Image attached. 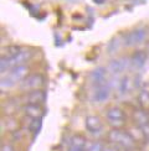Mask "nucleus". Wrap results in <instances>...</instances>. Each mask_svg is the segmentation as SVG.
Returning a JSON list of instances; mask_svg holds the SVG:
<instances>
[{"mask_svg":"<svg viewBox=\"0 0 149 151\" xmlns=\"http://www.w3.org/2000/svg\"><path fill=\"white\" fill-rule=\"evenodd\" d=\"M85 127L87 129V131H90L91 134L93 135H97L102 131L103 129V124L101 118L97 116V115H88L85 120Z\"/></svg>","mask_w":149,"mask_h":151,"instance_id":"6e6552de","label":"nucleus"},{"mask_svg":"<svg viewBox=\"0 0 149 151\" xmlns=\"http://www.w3.org/2000/svg\"><path fill=\"white\" fill-rule=\"evenodd\" d=\"M106 119L111 127L114 129H121L126 123V114L118 106H112L106 111Z\"/></svg>","mask_w":149,"mask_h":151,"instance_id":"20e7f679","label":"nucleus"},{"mask_svg":"<svg viewBox=\"0 0 149 151\" xmlns=\"http://www.w3.org/2000/svg\"><path fill=\"white\" fill-rule=\"evenodd\" d=\"M111 96V89H109V84H104V86H99L93 88V93H92V100L96 103H103L106 102Z\"/></svg>","mask_w":149,"mask_h":151,"instance_id":"9d476101","label":"nucleus"},{"mask_svg":"<svg viewBox=\"0 0 149 151\" xmlns=\"http://www.w3.org/2000/svg\"><path fill=\"white\" fill-rule=\"evenodd\" d=\"M147 31L144 29H135L133 31L128 32L126 36L123 37V45L127 47H133L137 46L139 43L144 42L147 40Z\"/></svg>","mask_w":149,"mask_h":151,"instance_id":"39448f33","label":"nucleus"},{"mask_svg":"<svg viewBox=\"0 0 149 151\" xmlns=\"http://www.w3.org/2000/svg\"><path fill=\"white\" fill-rule=\"evenodd\" d=\"M103 151H118V150H117L116 146H106L103 149Z\"/></svg>","mask_w":149,"mask_h":151,"instance_id":"412c9836","label":"nucleus"},{"mask_svg":"<svg viewBox=\"0 0 149 151\" xmlns=\"http://www.w3.org/2000/svg\"><path fill=\"white\" fill-rule=\"evenodd\" d=\"M138 100H139L140 105L143 106V109H148L149 108V92H147V91L140 92Z\"/></svg>","mask_w":149,"mask_h":151,"instance_id":"f3484780","label":"nucleus"},{"mask_svg":"<svg viewBox=\"0 0 149 151\" xmlns=\"http://www.w3.org/2000/svg\"><path fill=\"white\" fill-rule=\"evenodd\" d=\"M86 140L83 136L81 135H74L72 136L71 139V147H76V149H81V150H85V146H86Z\"/></svg>","mask_w":149,"mask_h":151,"instance_id":"dca6fc26","label":"nucleus"},{"mask_svg":"<svg viewBox=\"0 0 149 151\" xmlns=\"http://www.w3.org/2000/svg\"><path fill=\"white\" fill-rule=\"evenodd\" d=\"M147 61V55L143 51H137L134 55L130 57V67L134 70H140V68L145 65Z\"/></svg>","mask_w":149,"mask_h":151,"instance_id":"4468645a","label":"nucleus"},{"mask_svg":"<svg viewBox=\"0 0 149 151\" xmlns=\"http://www.w3.org/2000/svg\"><path fill=\"white\" fill-rule=\"evenodd\" d=\"M130 67V58H116L113 61H111V63L108 66V71L112 74H121L123 72H126L128 68Z\"/></svg>","mask_w":149,"mask_h":151,"instance_id":"0eeeda50","label":"nucleus"},{"mask_svg":"<svg viewBox=\"0 0 149 151\" xmlns=\"http://www.w3.org/2000/svg\"><path fill=\"white\" fill-rule=\"evenodd\" d=\"M91 81H92L93 88L99 87V86L108 84V81H107V71H106L103 67H97L96 70L92 71V73H91Z\"/></svg>","mask_w":149,"mask_h":151,"instance_id":"1a4fd4ad","label":"nucleus"},{"mask_svg":"<svg viewBox=\"0 0 149 151\" xmlns=\"http://www.w3.org/2000/svg\"><path fill=\"white\" fill-rule=\"evenodd\" d=\"M137 87V81L134 77H130V76H126L123 77L119 82V86H118V91L122 96H126L129 94L130 92H133Z\"/></svg>","mask_w":149,"mask_h":151,"instance_id":"9b49d317","label":"nucleus"},{"mask_svg":"<svg viewBox=\"0 0 149 151\" xmlns=\"http://www.w3.org/2000/svg\"><path fill=\"white\" fill-rule=\"evenodd\" d=\"M31 56H33L31 51H29V50H21V52L16 55L14 58H11V60L1 58V72L4 73L8 70H12V68L19 67V66H24L31 58Z\"/></svg>","mask_w":149,"mask_h":151,"instance_id":"7ed1b4c3","label":"nucleus"},{"mask_svg":"<svg viewBox=\"0 0 149 151\" xmlns=\"http://www.w3.org/2000/svg\"><path fill=\"white\" fill-rule=\"evenodd\" d=\"M103 149L101 142H87L83 151H103Z\"/></svg>","mask_w":149,"mask_h":151,"instance_id":"a211bd4d","label":"nucleus"},{"mask_svg":"<svg viewBox=\"0 0 149 151\" xmlns=\"http://www.w3.org/2000/svg\"><path fill=\"white\" fill-rule=\"evenodd\" d=\"M40 129H41V119H34L30 125V130L33 131V133H37Z\"/></svg>","mask_w":149,"mask_h":151,"instance_id":"6ab92c4d","label":"nucleus"},{"mask_svg":"<svg viewBox=\"0 0 149 151\" xmlns=\"http://www.w3.org/2000/svg\"><path fill=\"white\" fill-rule=\"evenodd\" d=\"M25 114L27 116H30L31 119H41V116L43 115V109L41 104H26L25 105Z\"/></svg>","mask_w":149,"mask_h":151,"instance_id":"f8f14e48","label":"nucleus"},{"mask_svg":"<svg viewBox=\"0 0 149 151\" xmlns=\"http://www.w3.org/2000/svg\"><path fill=\"white\" fill-rule=\"evenodd\" d=\"M108 140L114 146L126 151H130L135 147V139L127 131L122 129H113L108 133Z\"/></svg>","mask_w":149,"mask_h":151,"instance_id":"f257e3e1","label":"nucleus"},{"mask_svg":"<svg viewBox=\"0 0 149 151\" xmlns=\"http://www.w3.org/2000/svg\"><path fill=\"white\" fill-rule=\"evenodd\" d=\"M25 100H26V104H42L45 100V93L40 89L31 91L26 94Z\"/></svg>","mask_w":149,"mask_h":151,"instance_id":"ddd939ff","label":"nucleus"},{"mask_svg":"<svg viewBox=\"0 0 149 151\" xmlns=\"http://www.w3.org/2000/svg\"><path fill=\"white\" fill-rule=\"evenodd\" d=\"M21 52V48L19 46H15V45H10V46H6L1 50V58L4 60H11L14 58L16 55H19Z\"/></svg>","mask_w":149,"mask_h":151,"instance_id":"2eb2a0df","label":"nucleus"},{"mask_svg":"<svg viewBox=\"0 0 149 151\" xmlns=\"http://www.w3.org/2000/svg\"><path fill=\"white\" fill-rule=\"evenodd\" d=\"M29 73V68L27 66H19L10 70V72L5 76V77L1 79V88H10L14 84H16L17 82H21L24 78L27 77Z\"/></svg>","mask_w":149,"mask_h":151,"instance_id":"f03ea898","label":"nucleus"},{"mask_svg":"<svg viewBox=\"0 0 149 151\" xmlns=\"http://www.w3.org/2000/svg\"><path fill=\"white\" fill-rule=\"evenodd\" d=\"M45 83V78L40 73H33L29 74L26 78H24L21 81L20 88L21 89H30V91H35V89H40V88Z\"/></svg>","mask_w":149,"mask_h":151,"instance_id":"423d86ee","label":"nucleus"},{"mask_svg":"<svg viewBox=\"0 0 149 151\" xmlns=\"http://www.w3.org/2000/svg\"><path fill=\"white\" fill-rule=\"evenodd\" d=\"M1 151H14V149H12L11 146H9V145H3Z\"/></svg>","mask_w":149,"mask_h":151,"instance_id":"aec40b11","label":"nucleus"}]
</instances>
